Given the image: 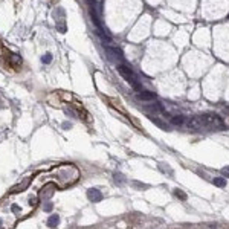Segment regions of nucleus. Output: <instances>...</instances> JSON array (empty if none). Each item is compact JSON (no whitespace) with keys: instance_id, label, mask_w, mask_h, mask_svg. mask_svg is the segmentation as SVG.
Listing matches in <instances>:
<instances>
[{"instance_id":"1","label":"nucleus","mask_w":229,"mask_h":229,"mask_svg":"<svg viewBox=\"0 0 229 229\" xmlns=\"http://www.w3.org/2000/svg\"><path fill=\"white\" fill-rule=\"evenodd\" d=\"M48 176L58 186L66 188V186L75 183L79 179V171L75 165H61V167H55L52 171H49Z\"/></svg>"},{"instance_id":"2","label":"nucleus","mask_w":229,"mask_h":229,"mask_svg":"<svg viewBox=\"0 0 229 229\" xmlns=\"http://www.w3.org/2000/svg\"><path fill=\"white\" fill-rule=\"evenodd\" d=\"M118 72H119V75L135 89V90H138V92H141L142 90V87H141V84H139V81H138V76L135 75V72L127 66V64H124V63H119L118 64Z\"/></svg>"},{"instance_id":"3","label":"nucleus","mask_w":229,"mask_h":229,"mask_svg":"<svg viewBox=\"0 0 229 229\" xmlns=\"http://www.w3.org/2000/svg\"><path fill=\"white\" fill-rule=\"evenodd\" d=\"M200 119L203 124V130H214V129H218L223 125L220 116H217L215 113H203V114H200Z\"/></svg>"},{"instance_id":"4","label":"nucleus","mask_w":229,"mask_h":229,"mask_svg":"<svg viewBox=\"0 0 229 229\" xmlns=\"http://www.w3.org/2000/svg\"><path fill=\"white\" fill-rule=\"evenodd\" d=\"M105 52L108 55V60H124V54L119 48H114V46H105Z\"/></svg>"},{"instance_id":"5","label":"nucleus","mask_w":229,"mask_h":229,"mask_svg":"<svg viewBox=\"0 0 229 229\" xmlns=\"http://www.w3.org/2000/svg\"><path fill=\"white\" fill-rule=\"evenodd\" d=\"M87 197H89L90 202H101V200H102V194H101V191L96 189V188H90V189L87 191Z\"/></svg>"},{"instance_id":"6","label":"nucleus","mask_w":229,"mask_h":229,"mask_svg":"<svg viewBox=\"0 0 229 229\" xmlns=\"http://www.w3.org/2000/svg\"><path fill=\"white\" fill-rule=\"evenodd\" d=\"M138 99H141V101H154L156 99V93H153V92H148V90H141V92H138Z\"/></svg>"},{"instance_id":"7","label":"nucleus","mask_w":229,"mask_h":229,"mask_svg":"<svg viewBox=\"0 0 229 229\" xmlns=\"http://www.w3.org/2000/svg\"><path fill=\"white\" fill-rule=\"evenodd\" d=\"M58 223H60V217H58L57 214H54V215H51V217L48 218V227H51V229L57 227Z\"/></svg>"},{"instance_id":"8","label":"nucleus","mask_w":229,"mask_h":229,"mask_svg":"<svg viewBox=\"0 0 229 229\" xmlns=\"http://www.w3.org/2000/svg\"><path fill=\"white\" fill-rule=\"evenodd\" d=\"M186 121H185V116H182V114H176V116L171 118V124L174 125H183Z\"/></svg>"},{"instance_id":"9","label":"nucleus","mask_w":229,"mask_h":229,"mask_svg":"<svg viewBox=\"0 0 229 229\" xmlns=\"http://www.w3.org/2000/svg\"><path fill=\"white\" fill-rule=\"evenodd\" d=\"M214 185H215V186H220V188H224V186H226L224 177H215V179H214Z\"/></svg>"},{"instance_id":"10","label":"nucleus","mask_w":229,"mask_h":229,"mask_svg":"<svg viewBox=\"0 0 229 229\" xmlns=\"http://www.w3.org/2000/svg\"><path fill=\"white\" fill-rule=\"evenodd\" d=\"M52 61V54L51 52H48V54H44L43 57H41V63H44V64H49Z\"/></svg>"},{"instance_id":"11","label":"nucleus","mask_w":229,"mask_h":229,"mask_svg":"<svg viewBox=\"0 0 229 229\" xmlns=\"http://www.w3.org/2000/svg\"><path fill=\"white\" fill-rule=\"evenodd\" d=\"M28 185H29V180H26V182H25L23 185L20 183V185H17V186H14V188H12L11 191H12V192H16V191H19V189H25V188H26Z\"/></svg>"},{"instance_id":"12","label":"nucleus","mask_w":229,"mask_h":229,"mask_svg":"<svg viewBox=\"0 0 229 229\" xmlns=\"http://www.w3.org/2000/svg\"><path fill=\"white\" fill-rule=\"evenodd\" d=\"M174 192H176V196H177L179 199H182V200H186V196L183 194V191H180V189H176Z\"/></svg>"},{"instance_id":"13","label":"nucleus","mask_w":229,"mask_h":229,"mask_svg":"<svg viewBox=\"0 0 229 229\" xmlns=\"http://www.w3.org/2000/svg\"><path fill=\"white\" fill-rule=\"evenodd\" d=\"M114 179H116V183H121V185L124 183V180H122L124 177H122L121 174H118V173H116V174H114Z\"/></svg>"},{"instance_id":"14","label":"nucleus","mask_w":229,"mask_h":229,"mask_svg":"<svg viewBox=\"0 0 229 229\" xmlns=\"http://www.w3.org/2000/svg\"><path fill=\"white\" fill-rule=\"evenodd\" d=\"M52 208H54V206H52L51 203H48V205H44V211H51Z\"/></svg>"},{"instance_id":"15","label":"nucleus","mask_w":229,"mask_h":229,"mask_svg":"<svg viewBox=\"0 0 229 229\" xmlns=\"http://www.w3.org/2000/svg\"><path fill=\"white\" fill-rule=\"evenodd\" d=\"M223 173H224L226 176H229V167H226V168H223Z\"/></svg>"}]
</instances>
